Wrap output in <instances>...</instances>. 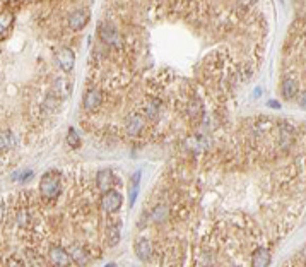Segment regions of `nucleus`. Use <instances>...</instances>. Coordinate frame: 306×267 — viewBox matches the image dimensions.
Masks as SVG:
<instances>
[{"instance_id": "f257e3e1", "label": "nucleus", "mask_w": 306, "mask_h": 267, "mask_svg": "<svg viewBox=\"0 0 306 267\" xmlns=\"http://www.w3.org/2000/svg\"><path fill=\"white\" fill-rule=\"evenodd\" d=\"M40 192L44 199L53 200L60 195L62 185H60V175L55 172H46L40 180Z\"/></svg>"}, {"instance_id": "f03ea898", "label": "nucleus", "mask_w": 306, "mask_h": 267, "mask_svg": "<svg viewBox=\"0 0 306 267\" xmlns=\"http://www.w3.org/2000/svg\"><path fill=\"white\" fill-rule=\"evenodd\" d=\"M123 204V195L118 190H113V188H108L104 190L103 199H101V206L106 213H117L120 211Z\"/></svg>"}, {"instance_id": "7ed1b4c3", "label": "nucleus", "mask_w": 306, "mask_h": 267, "mask_svg": "<svg viewBox=\"0 0 306 267\" xmlns=\"http://www.w3.org/2000/svg\"><path fill=\"white\" fill-rule=\"evenodd\" d=\"M99 36H101V40L106 44H110V46H117L120 48L123 44V40L120 36V33L117 31V28L111 24H103L101 28H99Z\"/></svg>"}, {"instance_id": "20e7f679", "label": "nucleus", "mask_w": 306, "mask_h": 267, "mask_svg": "<svg viewBox=\"0 0 306 267\" xmlns=\"http://www.w3.org/2000/svg\"><path fill=\"white\" fill-rule=\"evenodd\" d=\"M103 101V94L101 91H99L98 88H91L86 91L84 94V108L87 111H94L99 108V105H101Z\"/></svg>"}, {"instance_id": "39448f33", "label": "nucleus", "mask_w": 306, "mask_h": 267, "mask_svg": "<svg viewBox=\"0 0 306 267\" xmlns=\"http://www.w3.org/2000/svg\"><path fill=\"white\" fill-rule=\"evenodd\" d=\"M57 64L63 70V72H70L76 64V55L70 48H62L57 53Z\"/></svg>"}, {"instance_id": "423d86ee", "label": "nucleus", "mask_w": 306, "mask_h": 267, "mask_svg": "<svg viewBox=\"0 0 306 267\" xmlns=\"http://www.w3.org/2000/svg\"><path fill=\"white\" fill-rule=\"evenodd\" d=\"M87 22H89V10L79 9V10H76V12L70 14L69 28L72 29V31H81Z\"/></svg>"}, {"instance_id": "0eeeda50", "label": "nucleus", "mask_w": 306, "mask_h": 267, "mask_svg": "<svg viewBox=\"0 0 306 267\" xmlns=\"http://www.w3.org/2000/svg\"><path fill=\"white\" fill-rule=\"evenodd\" d=\"M50 261H51V264L63 267V266H70L72 259H70L69 252H65V248H62V247H51V248H50Z\"/></svg>"}, {"instance_id": "6e6552de", "label": "nucleus", "mask_w": 306, "mask_h": 267, "mask_svg": "<svg viewBox=\"0 0 306 267\" xmlns=\"http://www.w3.org/2000/svg\"><path fill=\"white\" fill-rule=\"evenodd\" d=\"M96 183H98V187L104 192L113 187V185H117V178H115L111 170L104 168V170H99L98 175H96Z\"/></svg>"}, {"instance_id": "1a4fd4ad", "label": "nucleus", "mask_w": 306, "mask_h": 267, "mask_svg": "<svg viewBox=\"0 0 306 267\" xmlns=\"http://www.w3.org/2000/svg\"><path fill=\"white\" fill-rule=\"evenodd\" d=\"M145 125V120L142 115H130L129 118H127V124H125V129L127 132H129V135H139L140 131L144 129Z\"/></svg>"}, {"instance_id": "9d476101", "label": "nucleus", "mask_w": 306, "mask_h": 267, "mask_svg": "<svg viewBox=\"0 0 306 267\" xmlns=\"http://www.w3.org/2000/svg\"><path fill=\"white\" fill-rule=\"evenodd\" d=\"M135 254H137V257H139L142 262L149 261V259H151V255H152V245H151V242H149L147 238H144V236H140V238L135 242Z\"/></svg>"}, {"instance_id": "9b49d317", "label": "nucleus", "mask_w": 306, "mask_h": 267, "mask_svg": "<svg viewBox=\"0 0 306 267\" xmlns=\"http://www.w3.org/2000/svg\"><path fill=\"white\" fill-rule=\"evenodd\" d=\"M272 257H270V252L267 248H257L253 252V257H252V264L257 266V267H265L270 264Z\"/></svg>"}, {"instance_id": "f8f14e48", "label": "nucleus", "mask_w": 306, "mask_h": 267, "mask_svg": "<svg viewBox=\"0 0 306 267\" xmlns=\"http://www.w3.org/2000/svg\"><path fill=\"white\" fill-rule=\"evenodd\" d=\"M298 92H300V84H298V81L284 79V83H282V96H284L286 99H293L298 96Z\"/></svg>"}, {"instance_id": "ddd939ff", "label": "nucleus", "mask_w": 306, "mask_h": 267, "mask_svg": "<svg viewBox=\"0 0 306 267\" xmlns=\"http://www.w3.org/2000/svg\"><path fill=\"white\" fill-rule=\"evenodd\" d=\"M16 146V137L10 131L0 132V151H10Z\"/></svg>"}, {"instance_id": "4468645a", "label": "nucleus", "mask_w": 306, "mask_h": 267, "mask_svg": "<svg viewBox=\"0 0 306 267\" xmlns=\"http://www.w3.org/2000/svg\"><path fill=\"white\" fill-rule=\"evenodd\" d=\"M106 242L110 247H115V245L120 242V226L115 224L106 229Z\"/></svg>"}, {"instance_id": "2eb2a0df", "label": "nucleus", "mask_w": 306, "mask_h": 267, "mask_svg": "<svg viewBox=\"0 0 306 267\" xmlns=\"http://www.w3.org/2000/svg\"><path fill=\"white\" fill-rule=\"evenodd\" d=\"M168 213H170V211H168L166 206H158L151 213V221L152 222H163L168 218Z\"/></svg>"}, {"instance_id": "dca6fc26", "label": "nucleus", "mask_w": 306, "mask_h": 267, "mask_svg": "<svg viewBox=\"0 0 306 267\" xmlns=\"http://www.w3.org/2000/svg\"><path fill=\"white\" fill-rule=\"evenodd\" d=\"M12 21H14V16L10 12H2V14H0V36L5 35V31L10 28Z\"/></svg>"}, {"instance_id": "f3484780", "label": "nucleus", "mask_w": 306, "mask_h": 267, "mask_svg": "<svg viewBox=\"0 0 306 267\" xmlns=\"http://www.w3.org/2000/svg\"><path fill=\"white\" fill-rule=\"evenodd\" d=\"M67 144H69L72 149H77V147H81V137L77 131L74 127L69 129V132H67Z\"/></svg>"}, {"instance_id": "a211bd4d", "label": "nucleus", "mask_w": 306, "mask_h": 267, "mask_svg": "<svg viewBox=\"0 0 306 267\" xmlns=\"http://www.w3.org/2000/svg\"><path fill=\"white\" fill-rule=\"evenodd\" d=\"M70 259H72V261H76L77 264H86V262H87V257H86L84 255V252L81 250V248H77V247H74L72 248V252H70Z\"/></svg>"}, {"instance_id": "6ab92c4d", "label": "nucleus", "mask_w": 306, "mask_h": 267, "mask_svg": "<svg viewBox=\"0 0 306 267\" xmlns=\"http://www.w3.org/2000/svg\"><path fill=\"white\" fill-rule=\"evenodd\" d=\"M137 194H139V183H133L130 185V197H129V204L130 206H133V202H135L137 199Z\"/></svg>"}, {"instance_id": "aec40b11", "label": "nucleus", "mask_w": 306, "mask_h": 267, "mask_svg": "<svg viewBox=\"0 0 306 267\" xmlns=\"http://www.w3.org/2000/svg\"><path fill=\"white\" fill-rule=\"evenodd\" d=\"M31 177H33V172H26V173H22V175H21V181H28Z\"/></svg>"}, {"instance_id": "412c9836", "label": "nucleus", "mask_w": 306, "mask_h": 267, "mask_svg": "<svg viewBox=\"0 0 306 267\" xmlns=\"http://www.w3.org/2000/svg\"><path fill=\"white\" fill-rule=\"evenodd\" d=\"M267 106H268V108H281V105H279L277 101H274V99H272V101H268Z\"/></svg>"}, {"instance_id": "4be33fe9", "label": "nucleus", "mask_w": 306, "mask_h": 267, "mask_svg": "<svg viewBox=\"0 0 306 267\" xmlns=\"http://www.w3.org/2000/svg\"><path fill=\"white\" fill-rule=\"evenodd\" d=\"M301 108H305V92L301 94Z\"/></svg>"}]
</instances>
